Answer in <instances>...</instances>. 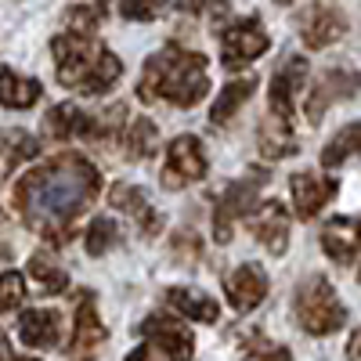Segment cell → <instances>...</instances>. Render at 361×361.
<instances>
[{
	"instance_id": "cell-1",
	"label": "cell",
	"mask_w": 361,
	"mask_h": 361,
	"mask_svg": "<svg viewBox=\"0 0 361 361\" xmlns=\"http://www.w3.org/2000/svg\"><path fill=\"white\" fill-rule=\"evenodd\" d=\"M98 192H102L98 166L76 152H66L22 173V180L15 185V209L37 235L51 238V243H69L73 224L98 199Z\"/></svg>"
},
{
	"instance_id": "cell-2",
	"label": "cell",
	"mask_w": 361,
	"mask_h": 361,
	"mask_svg": "<svg viewBox=\"0 0 361 361\" xmlns=\"http://www.w3.org/2000/svg\"><path fill=\"white\" fill-rule=\"evenodd\" d=\"M206 54L199 51H185L177 44H166L163 51H156L141 69V83H137V98L141 102H166L177 109H192L206 98L209 90V76H206Z\"/></svg>"
},
{
	"instance_id": "cell-3",
	"label": "cell",
	"mask_w": 361,
	"mask_h": 361,
	"mask_svg": "<svg viewBox=\"0 0 361 361\" xmlns=\"http://www.w3.org/2000/svg\"><path fill=\"white\" fill-rule=\"evenodd\" d=\"M51 54H54V69H58V83L80 90V94L98 98L123 76V62L94 37H73L62 33L51 40Z\"/></svg>"
},
{
	"instance_id": "cell-4",
	"label": "cell",
	"mask_w": 361,
	"mask_h": 361,
	"mask_svg": "<svg viewBox=\"0 0 361 361\" xmlns=\"http://www.w3.org/2000/svg\"><path fill=\"white\" fill-rule=\"evenodd\" d=\"M293 314H296V325L311 336H329L347 322V307L340 304L336 289L329 286V279L314 275L307 279L304 286L296 289L293 296Z\"/></svg>"
},
{
	"instance_id": "cell-5",
	"label": "cell",
	"mask_w": 361,
	"mask_h": 361,
	"mask_svg": "<svg viewBox=\"0 0 361 361\" xmlns=\"http://www.w3.org/2000/svg\"><path fill=\"white\" fill-rule=\"evenodd\" d=\"M264 185H267V173L264 170H250L246 177H238V180H231V185H224V192L217 199V209H214V238H217V243H228L235 221L253 214L257 195H260Z\"/></svg>"
},
{
	"instance_id": "cell-6",
	"label": "cell",
	"mask_w": 361,
	"mask_h": 361,
	"mask_svg": "<svg viewBox=\"0 0 361 361\" xmlns=\"http://www.w3.org/2000/svg\"><path fill=\"white\" fill-rule=\"evenodd\" d=\"M209 170V159H206V148L195 134H180L166 145V166H163V188L166 192H180L202 180Z\"/></svg>"
},
{
	"instance_id": "cell-7",
	"label": "cell",
	"mask_w": 361,
	"mask_h": 361,
	"mask_svg": "<svg viewBox=\"0 0 361 361\" xmlns=\"http://www.w3.org/2000/svg\"><path fill=\"white\" fill-rule=\"evenodd\" d=\"M137 336L145 343H152L166 361H192L195 357V336L188 333L185 322L166 318V314H148L137 325Z\"/></svg>"
},
{
	"instance_id": "cell-8",
	"label": "cell",
	"mask_w": 361,
	"mask_h": 361,
	"mask_svg": "<svg viewBox=\"0 0 361 361\" xmlns=\"http://www.w3.org/2000/svg\"><path fill=\"white\" fill-rule=\"evenodd\" d=\"M271 47V37L260 29L257 18H243V22H235L224 29V37H221V62L224 69H243L250 62H257V58Z\"/></svg>"
},
{
	"instance_id": "cell-9",
	"label": "cell",
	"mask_w": 361,
	"mask_h": 361,
	"mask_svg": "<svg viewBox=\"0 0 361 361\" xmlns=\"http://www.w3.org/2000/svg\"><path fill=\"white\" fill-rule=\"evenodd\" d=\"M289 192H293V209L300 221H311L318 217L325 202L340 192V180L336 177H322V173H311V170H300L289 177Z\"/></svg>"
},
{
	"instance_id": "cell-10",
	"label": "cell",
	"mask_w": 361,
	"mask_h": 361,
	"mask_svg": "<svg viewBox=\"0 0 361 361\" xmlns=\"http://www.w3.org/2000/svg\"><path fill=\"white\" fill-rule=\"evenodd\" d=\"M357 87H361V76H354V73H343V69H329V73H322L318 83L311 87V94H307V105H304L307 123L318 127V123H322V116L329 112V105L340 102V98H354V94H357Z\"/></svg>"
},
{
	"instance_id": "cell-11",
	"label": "cell",
	"mask_w": 361,
	"mask_h": 361,
	"mask_svg": "<svg viewBox=\"0 0 361 361\" xmlns=\"http://www.w3.org/2000/svg\"><path fill=\"white\" fill-rule=\"evenodd\" d=\"M44 134L51 141H73V137H102L105 127L98 123V116L83 112L73 102H62L44 116Z\"/></svg>"
},
{
	"instance_id": "cell-12",
	"label": "cell",
	"mask_w": 361,
	"mask_h": 361,
	"mask_svg": "<svg viewBox=\"0 0 361 361\" xmlns=\"http://www.w3.org/2000/svg\"><path fill=\"white\" fill-rule=\"evenodd\" d=\"M224 296H228V304L235 311H253L264 304V296H267V275H264V267L260 264H238L231 275L224 279Z\"/></svg>"
},
{
	"instance_id": "cell-13",
	"label": "cell",
	"mask_w": 361,
	"mask_h": 361,
	"mask_svg": "<svg viewBox=\"0 0 361 361\" xmlns=\"http://www.w3.org/2000/svg\"><path fill=\"white\" fill-rule=\"evenodd\" d=\"M246 221H250V231L267 246V253H275V257L286 253V246H289V214H286L282 202H275V199L260 202Z\"/></svg>"
},
{
	"instance_id": "cell-14",
	"label": "cell",
	"mask_w": 361,
	"mask_h": 361,
	"mask_svg": "<svg viewBox=\"0 0 361 361\" xmlns=\"http://www.w3.org/2000/svg\"><path fill=\"white\" fill-rule=\"evenodd\" d=\"M304 80H307V58H289V62L271 76L267 102H271V116L275 119L293 123V98H296V90L304 87Z\"/></svg>"
},
{
	"instance_id": "cell-15",
	"label": "cell",
	"mask_w": 361,
	"mask_h": 361,
	"mask_svg": "<svg viewBox=\"0 0 361 361\" xmlns=\"http://www.w3.org/2000/svg\"><path fill=\"white\" fill-rule=\"evenodd\" d=\"M322 250L336 264H350L361 257V217H333L322 228Z\"/></svg>"
},
{
	"instance_id": "cell-16",
	"label": "cell",
	"mask_w": 361,
	"mask_h": 361,
	"mask_svg": "<svg viewBox=\"0 0 361 361\" xmlns=\"http://www.w3.org/2000/svg\"><path fill=\"white\" fill-rule=\"evenodd\" d=\"M109 340V329L98 318V300L90 289H83L76 296V322H73V350H94Z\"/></svg>"
},
{
	"instance_id": "cell-17",
	"label": "cell",
	"mask_w": 361,
	"mask_h": 361,
	"mask_svg": "<svg viewBox=\"0 0 361 361\" xmlns=\"http://www.w3.org/2000/svg\"><path fill=\"white\" fill-rule=\"evenodd\" d=\"M347 33V18L336 11V8H311L300 22V37L311 51H322L329 44H336L340 37Z\"/></svg>"
},
{
	"instance_id": "cell-18",
	"label": "cell",
	"mask_w": 361,
	"mask_h": 361,
	"mask_svg": "<svg viewBox=\"0 0 361 361\" xmlns=\"http://www.w3.org/2000/svg\"><path fill=\"white\" fill-rule=\"evenodd\" d=\"M109 202H112L116 209H123L127 217H134L148 238L159 235L163 217L152 209V202H148V195H145L141 188H134V185H112V188H109Z\"/></svg>"
},
{
	"instance_id": "cell-19",
	"label": "cell",
	"mask_w": 361,
	"mask_h": 361,
	"mask_svg": "<svg viewBox=\"0 0 361 361\" xmlns=\"http://www.w3.org/2000/svg\"><path fill=\"white\" fill-rule=\"evenodd\" d=\"M18 336L25 347H58V340H62V318L54 311H25L18 318Z\"/></svg>"
},
{
	"instance_id": "cell-20",
	"label": "cell",
	"mask_w": 361,
	"mask_h": 361,
	"mask_svg": "<svg viewBox=\"0 0 361 361\" xmlns=\"http://www.w3.org/2000/svg\"><path fill=\"white\" fill-rule=\"evenodd\" d=\"M257 148L264 159H286V156H296L300 145H296V134H293V123H282V119L267 116L260 123V137H257Z\"/></svg>"
},
{
	"instance_id": "cell-21",
	"label": "cell",
	"mask_w": 361,
	"mask_h": 361,
	"mask_svg": "<svg viewBox=\"0 0 361 361\" xmlns=\"http://www.w3.org/2000/svg\"><path fill=\"white\" fill-rule=\"evenodd\" d=\"M44 94V87L37 80H29V76H18L11 69H0V105H8V109H29V105H37Z\"/></svg>"
},
{
	"instance_id": "cell-22",
	"label": "cell",
	"mask_w": 361,
	"mask_h": 361,
	"mask_svg": "<svg viewBox=\"0 0 361 361\" xmlns=\"http://www.w3.org/2000/svg\"><path fill=\"white\" fill-rule=\"evenodd\" d=\"M40 156V145L33 134L25 130H4L0 134V177H4L8 170H15L18 163H29Z\"/></svg>"
},
{
	"instance_id": "cell-23",
	"label": "cell",
	"mask_w": 361,
	"mask_h": 361,
	"mask_svg": "<svg viewBox=\"0 0 361 361\" xmlns=\"http://www.w3.org/2000/svg\"><path fill=\"white\" fill-rule=\"evenodd\" d=\"M166 300H170V304L185 314V318H195V322H206V325H214V322L221 318L217 300H209V296H202V293H195V289L173 286V289L166 293Z\"/></svg>"
},
{
	"instance_id": "cell-24",
	"label": "cell",
	"mask_w": 361,
	"mask_h": 361,
	"mask_svg": "<svg viewBox=\"0 0 361 361\" xmlns=\"http://www.w3.org/2000/svg\"><path fill=\"white\" fill-rule=\"evenodd\" d=\"M253 87H257V76H243V80L228 83V87L221 90V94H217L214 109H209V119H214L217 127H221V123H228V119H235V112L253 98Z\"/></svg>"
},
{
	"instance_id": "cell-25",
	"label": "cell",
	"mask_w": 361,
	"mask_h": 361,
	"mask_svg": "<svg viewBox=\"0 0 361 361\" xmlns=\"http://www.w3.org/2000/svg\"><path fill=\"white\" fill-rule=\"evenodd\" d=\"M123 145H127V159H152L156 148H159V130L152 119H130L127 123V134H123Z\"/></svg>"
},
{
	"instance_id": "cell-26",
	"label": "cell",
	"mask_w": 361,
	"mask_h": 361,
	"mask_svg": "<svg viewBox=\"0 0 361 361\" xmlns=\"http://www.w3.org/2000/svg\"><path fill=\"white\" fill-rule=\"evenodd\" d=\"M350 156H361V123H347L333 141L322 148V166L325 170H336Z\"/></svg>"
},
{
	"instance_id": "cell-27",
	"label": "cell",
	"mask_w": 361,
	"mask_h": 361,
	"mask_svg": "<svg viewBox=\"0 0 361 361\" xmlns=\"http://www.w3.org/2000/svg\"><path fill=\"white\" fill-rule=\"evenodd\" d=\"M243 354L250 361H293V354L282 343L267 340L260 329H246V333H243Z\"/></svg>"
},
{
	"instance_id": "cell-28",
	"label": "cell",
	"mask_w": 361,
	"mask_h": 361,
	"mask_svg": "<svg viewBox=\"0 0 361 361\" xmlns=\"http://www.w3.org/2000/svg\"><path fill=\"white\" fill-rule=\"evenodd\" d=\"M29 275L40 282L37 293H47V296H51V293H66V289H69V275H66V271L58 267L54 260H47L44 253H37L33 260H29Z\"/></svg>"
},
{
	"instance_id": "cell-29",
	"label": "cell",
	"mask_w": 361,
	"mask_h": 361,
	"mask_svg": "<svg viewBox=\"0 0 361 361\" xmlns=\"http://www.w3.org/2000/svg\"><path fill=\"white\" fill-rule=\"evenodd\" d=\"M116 243H119V231H116V224L109 217H94V221H90V228L83 231V250L90 257H105Z\"/></svg>"
},
{
	"instance_id": "cell-30",
	"label": "cell",
	"mask_w": 361,
	"mask_h": 361,
	"mask_svg": "<svg viewBox=\"0 0 361 361\" xmlns=\"http://www.w3.org/2000/svg\"><path fill=\"white\" fill-rule=\"evenodd\" d=\"M102 18H105V4H76L66 11V29L73 37H90Z\"/></svg>"
},
{
	"instance_id": "cell-31",
	"label": "cell",
	"mask_w": 361,
	"mask_h": 361,
	"mask_svg": "<svg viewBox=\"0 0 361 361\" xmlns=\"http://www.w3.org/2000/svg\"><path fill=\"white\" fill-rule=\"evenodd\" d=\"M22 300H25V279L18 271H4V275H0V314L18 311Z\"/></svg>"
},
{
	"instance_id": "cell-32",
	"label": "cell",
	"mask_w": 361,
	"mask_h": 361,
	"mask_svg": "<svg viewBox=\"0 0 361 361\" xmlns=\"http://www.w3.org/2000/svg\"><path fill=\"white\" fill-rule=\"evenodd\" d=\"M119 15H123V18H141V22H148V18L159 15V8H156V4H134V0H123V4H119Z\"/></svg>"
},
{
	"instance_id": "cell-33",
	"label": "cell",
	"mask_w": 361,
	"mask_h": 361,
	"mask_svg": "<svg viewBox=\"0 0 361 361\" xmlns=\"http://www.w3.org/2000/svg\"><path fill=\"white\" fill-rule=\"evenodd\" d=\"M347 361H361V329H354L347 340Z\"/></svg>"
},
{
	"instance_id": "cell-34",
	"label": "cell",
	"mask_w": 361,
	"mask_h": 361,
	"mask_svg": "<svg viewBox=\"0 0 361 361\" xmlns=\"http://www.w3.org/2000/svg\"><path fill=\"white\" fill-rule=\"evenodd\" d=\"M127 361H159V357L152 354V347H137V350L127 354Z\"/></svg>"
},
{
	"instance_id": "cell-35",
	"label": "cell",
	"mask_w": 361,
	"mask_h": 361,
	"mask_svg": "<svg viewBox=\"0 0 361 361\" xmlns=\"http://www.w3.org/2000/svg\"><path fill=\"white\" fill-rule=\"evenodd\" d=\"M0 361H37V357H22V354H15L4 340H0Z\"/></svg>"
},
{
	"instance_id": "cell-36",
	"label": "cell",
	"mask_w": 361,
	"mask_h": 361,
	"mask_svg": "<svg viewBox=\"0 0 361 361\" xmlns=\"http://www.w3.org/2000/svg\"><path fill=\"white\" fill-rule=\"evenodd\" d=\"M357 282H361V267H357Z\"/></svg>"
}]
</instances>
